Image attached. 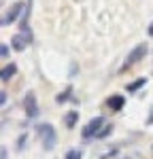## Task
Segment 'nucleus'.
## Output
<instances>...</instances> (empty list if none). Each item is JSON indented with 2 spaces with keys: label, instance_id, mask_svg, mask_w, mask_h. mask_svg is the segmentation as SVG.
<instances>
[{
  "label": "nucleus",
  "instance_id": "nucleus-9",
  "mask_svg": "<svg viewBox=\"0 0 153 159\" xmlns=\"http://www.w3.org/2000/svg\"><path fill=\"white\" fill-rule=\"evenodd\" d=\"M76 121H79V112H76V110H70V112L64 117V123H66V127H75Z\"/></svg>",
  "mask_w": 153,
  "mask_h": 159
},
{
  "label": "nucleus",
  "instance_id": "nucleus-16",
  "mask_svg": "<svg viewBox=\"0 0 153 159\" xmlns=\"http://www.w3.org/2000/svg\"><path fill=\"white\" fill-rule=\"evenodd\" d=\"M4 102H7V93H4V91H0V106H2Z\"/></svg>",
  "mask_w": 153,
  "mask_h": 159
},
{
  "label": "nucleus",
  "instance_id": "nucleus-14",
  "mask_svg": "<svg viewBox=\"0 0 153 159\" xmlns=\"http://www.w3.org/2000/svg\"><path fill=\"white\" fill-rule=\"evenodd\" d=\"M9 55V45H0V57H7Z\"/></svg>",
  "mask_w": 153,
  "mask_h": 159
},
{
  "label": "nucleus",
  "instance_id": "nucleus-6",
  "mask_svg": "<svg viewBox=\"0 0 153 159\" xmlns=\"http://www.w3.org/2000/svg\"><path fill=\"white\" fill-rule=\"evenodd\" d=\"M26 112H28V117L30 119H34L38 117V104H36V96L30 91L28 96H26Z\"/></svg>",
  "mask_w": 153,
  "mask_h": 159
},
{
  "label": "nucleus",
  "instance_id": "nucleus-11",
  "mask_svg": "<svg viewBox=\"0 0 153 159\" xmlns=\"http://www.w3.org/2000/svg\"><path fill=\"white\" fill-rule=\"evenodd\" d=\"M70 93H72V87H68L64 93H60V96L55 98V102H58V104H64V102H68V100H70Z\"/></svg>",
  "mask_w": 153,
  "mask_h": 159
},
{
  "label": "nucleus",
  "instance_id": "nucleus-8",
  "mask_svg": "<svg viewBox=\"0 0 153 159\" xmlns=\"http://www.w3.org/2000/svg\"><path fill=\"white\" fill-rule=\"evenodd\" d=\"M123 104H126V98H123V96H113V98L109 100V106H111L115 112L123 108Z\"/></svg>",
  "mask_w": 153,
  "mask_h": 159
},
{
  "label": "nucleus",
  "instance_id": "nucleus-13",
  "mask_svg": "<svg viewBox=\"0 0 153 159\" xmlns=\"http://www.w3.org/2000/svg\"><path fill=\"white\" fill-rule=\"evenodd\" d=\"M111 129H113V125H104L100 132H98V136H96V138H106V136L111 134Z\"/></svg>",
  "mask_w": 153,
  "mask_h": 159
},
{
  "label": "nucleus",
  "instance_id": "nucleus-4",
  "mask_svg": "<svg viewBox=\"0 0 153 159\" xmlns=\"http://www.w3.org/2000/svg\"><path fill=\"white\" fill-rule=\"evenodd\" d=\"M32 40V36H30V32L26 34V32H21V34H15V36L11 38V47L15 51H24L26 47H28V43Z\"/></svg>",
  "mask_w": 153,
  "mask_h": 159
},
{
  "label": "nucleus",
  "instance_id": "nucleus-18",
  "mask_svg": "<svg viewBox=\"0 0 153 159\" xmlns=\"http://www.w3.org/2000/svg\"><path fill=\"white\" fill-rule=\"evenodd\" d=\"M147 32H149V36L153 38V21H151V25H149V30H147Z\"/></svg>",
  "mask_w": 153,
  "mask_h": 159
},
{
  "label": "nucleus",
  "instance_id": "nucleus-12",
  "mask_svg": "<svg viewBox=\"0 0 153 159\" xmlns=\"http://www.w3.org/2000/svg\"><path fill=\"white\" fill-rule=\"evenodd\" d=\"M81 157H83V151H79V148L68 151V155H66V159H81Z\"/></svg>",
  "mask_w": 153,
  "mask_h": 159
},
{
  "label": "nucleus",
  "instance_id": "nucleus-19",
  "mask_svg": "<svg viewBox=\"0 0 153 159\" xmlns=\"http://www.w3.org/2000/svg\"><path fill=\"white\" fill-rule=\"evenodd\" d=\"M2 24H4V19H0V25H2Z\"/></svg>",
  "mask_w": 153,
  "mask_h": 159
},
{
  "label": "nucleus",
  "instance_id": "nucleus-3",
  "mask_svg": "<svg viewBox=\"0 0 153 159\" xmlns=\"http://www.w3.org/2000/svg\"><path fill=\"white\" fill-rule=\"evenodd\" d=\"M102 127H104V117H94V119L83 127L81 136H83V138H94V136H98V132H100Z\"/></svg>",
  "mask_w": 153,
  "mask_h": 159
},
{
  "label": "nucleus",
  "instance_id": "nucleus-15",
  "mask_svg": "<svg viewBox=\"0 0 153 159\" xmlns=\"http://www.w3.org/2000/svg\"><path fill=\"white\" fill-rule=\"evenodd\" d=\"M26 140H28V136H21V138H19V142H17V148H19V151L24 148V142H26Z\"/></svg>",
  "mask_w": 153,
  "mask_h": 159
},
{
  "label": "nucleus",
  "instance_id": "nucleus-7",
  "mask_svg": "<svg viewBox=\"0 0 153 159\" xmlns=\"http://www.w3.org/2000/svg\"><path fill=\"white\" fill-rule=\"evenodd\" d=\"M15 72H17V66H15V64H7V66L0 70V79H2V81H11V76H15Z\"/></svg>",
  "mask_w": 153,
  "mask_h": 159
},
{
  "label": "nucleus",
  "instance_id": "nucleus-10",
  "mask_svg": "<svg viewBox=\"0 0 153 159\" xmlns=\"http://www.w3.org/2000/svg\"><path fill=\"white\" fill-rule=\"evenodd\" d=\"M145 85H147V79H136V81H132V83H128L126 89L132 93V91H138L140 87H145Z\"/></svg>",
  "mask_w": 153,
  "mask_h": 159
},
{
  "label": "nucleus",
  "instance_id": "nucleus-17",
  "mask_svg": "<svg viewBox=\"0 0 153 159\" xmlns=\"http://www.w3.org/2000/svg\"><path fill=\"white\" fill-rule=\"evenodd\" d=\"M147 125H153V112L149 115V117H147Z\"/></svg>",
  "mask_w": 153,
  "mask_h": 159
},
{
  "label": "nucleus",
  "instance_id": "nucleus-5",
  "mask_svg": "<svg viewBox=\"0 0 153 159\" xmlns=\"http://www.w3.org/2000/svg\"><path fill=\"white\" fill-rule=\"evenodd\" d=\"M24 9H26V2H17V4H13L11 9H9V13H7V17H4V24H15L17 17L24 13Z\"/></svg>",
  "mask_w": 153,
  "mask_h": 159
},
{
  "label": "nucleus",
  "instance_id": "nucleus-1",
  "mask_svg": "<svg viewBox=\"0 0 153 159\" xmlns=\"http://www.w3.org/2000/svg\"><path fill=\"white\" fill-rule=\"evenodd\" d=\"M38 134L43 138V147L51 151V148L55 147V129H53V125L51 123H43V125H38Z\"/></svg>",
  "mask_w": 153,
  "mask_h": 159
},
{
  "label": "nucleus",
  "instance_id": "nucleus-2",
  "mask_svg": "<svg viewBox=\"0 0 153 159\" xmlns=\"http://www.w3.org/2000/svg\"><path fill=\"white\" fill-rule=\"evenodd\" d=\"M147 51H149V47L145 45V43H140V45H136L134 49L128 53V57H126V64H123V70L126 68H130V66H134V64H138L145 55H147Z\"/></svg>",
  "mask_w": 153,
  "mask_h": 159
}]
</instances>
